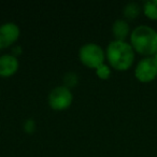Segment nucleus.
I'll use <instances>...</instances> for the list:
<instances>
[{
  "instance_id": "nucleus-9",
  "label": "nucleus",
  "mask_w": 157,
  "mask_h": 157,
  "mask_svg": "<svg viewBox=\"0 0 157 157\" xmlns=\"http://www.w3.org/2000/svg\"><path fill=\"white\" fill-rule=\"evenodd\" d=\"M144 14L150 20H157V0H148L144 3Z\"/></svg>"
},
{
  "instance_id": "nucleus-13",
  "label": "nucleus",
  "mask_w": 157,
  "mask_h": 157,
  "mask_svg": "<svg viewBox=\"0 0 157 157\" xmlns=\"http://www.w3.org/2000/svg\"><path fill=\"white\" fill-rule=\"evenodd\" d=\"M25 130L27 131V132L31 133L35 131V128H36V125H35V122H33V120H28L26 121V123H25V126H24Z\"/></svg>"
},
{
  "instance_id": "nucleus-2",
  "label": "nucleus",
  "mask_w": 157,
  "mask_h": 157,
  "mask_svg": "<svg viewBox=\"0 0 157 157\" xmlns=\"http://www.w3.org/2000/svg\"><path fill=\"white\" fill-rule=\"evenodd\" d=\"M107 55L112 67L120 71L129 69L135 59L132 46L124 41L111 42L108 46Z\"/></svg>"
},
{
  "instance_id": "nucleus-1",
  "label": "nucleus",
  "mask_w": 157,
  "mask_h": 157,
  "mask_svg": "<svg viewBox=\"0 0 157 157\" xmlns=\"http://www.w3.org/2000/svg\"><path fill=\"white\" fill-rule=\"evenodd\" d=\"M132 48L139 54L151 56L157 53V33L148 26H139L130 36Z\"/></svg>"
},
{
  "instance_id": "nucleus-14",
  "label": "nucleus",
  "mask_w": 157,
  "mask_h": 157,
  "mask_svg": "<svg viewBox=\"0 0 157 157\" xmlns=\"http://www.w3.org/2000/svg\"><path fill=\"white\" fill-rule=\"evenodd\" d=\"M154 59H155V61H156V63H157V53L154 55Z\"/></svg>"
},
{
  "instance_id": "nucleus-11",
  "label": "nucleus",
  "mask_w": 157,
  "mask_h": 157,
  "mask_svg": "<svg viewBox=\"0 0 157 157\" xmlns=\"http://www.w3.org/2000/svg\"><path fill=\"white\" fill-rule=\"evenodd\" d=\"M110 69L105 65H101L100 67L97 68V74H98L99 78H108L110 75Z\"/></svg>"
},
{
  "instance_id": "nucleus-6",
  "label": "nucleus",
  "mask_w": 157,
  "mask_h": 157,
  "mask_svg": "<svg viewBox=\"0 0 157 157\" xmlns=\"http://www.w3.org/2000/svg\"><path fill=\"white\" fill-rule=\"evenodd\" d=\"M20 29L15 24L8 23L0 27V48H7L17 40Z\"/></svg>"
},
{
  "instance_id": "nucleus-12",
  "label": "nucleus",
  "mask_w": 157,
  "mask_h": 157,
  "mask_svg": "<svg viewBox=\"0 0 157 157\" xmlns=\"http://www.w3.org/2000/svg\"><path fill=\"white\" fill-rule=\"evenodd\" d=\"M76 83H78V76H76L75 74H73V73H68L67 75H66V78H65V84L67 86H70V87H72V86H74Z\"/></svg>"
},
{
  "instance_id": "nucleus-10",
  "label": "nucleus",
  "mask_w": 157,
  "mask_h": 157,
  "mask_svg": "<svg viewBox=\"0 0 157 157\" xmlns=\"http://www.w3.org/2000/svg\"><path fill=\"white\" fill-rule=\"evenodd\" d=\"M124 14L127 18L133 20V18H136L140 14V7L137 3H133V2L129 3V5H127L126 8H125Z\"/></svg>"
},
{
  "instance_id": "nucleus-3",
  "label": "nucleus",
  "mask_w": 157,
  "mask_h": 157,
  "mask_svg": "<svg viewBox=\"0 0 157 157\" xmlns=\"http://www.w3.org/2000/svg\"><path fill=\"white\" fill-rule=\"evenodd\" d=\"M80 58L82 63L90 68H98L103 65V51L96 44H86L80 51Z\"/></svg>"
},
{
  "instance_id": "nucleus-4",
  "label": "nucleus",
  "mask_w": 157,
  "mask_h": 157,
  "mask_svg": "<svg viewBox=\"0 0 157 157\" xmlns=\"http://www.w3.org/2000/svg\"><path fill=\"white\" fill-rule=\"evenodd\" d=\"M136 78L142 83H147L157 76V63L154 57H146L138 63L136 68Z\"/></svg>"
},
{
  "instance_id": "nucleus-7",
  "label": "nucleus",
  "mask_w": 157,
  "mask_h": 157,
  "mask_svg": "<svg viewBox=\"0 0 157 157\" xmlns=\"http://www.w3.org/2000/svg\"><path fill=\"white\" fill-rule=\"evenodd\" d=\"M18 61L14 56L3 55L0 57V75L11 76L17 71Z\"/></svg>"
},
{
  "instance_id": "nucleus-5",
  "label": "nucleus",
  "mask_w": 157,
  "mask_h": 157,
  "mask_svg": "<svg viewBox=\"0 0 157 157\" xmlns=\"http://www.w3.org/2000/svg\"><path fill=\"white\" fill-rule=\"evenodd\" d=\"M48 102L54 110L60 111V110L67 109L72 102L71 92L65 86L56 87L51 92L50 96H48Z\"/></svg>"
},
{
  "instance_id": "nucleus-8",
  "label": "nucleus",
  "mask_w": 157,
  "mask_h": 157,
  "mask_svg": "<svg viewBox=\"0 0 157 157\" xmlns=\"http://www.w3.org/2000/svg\"><path fill=\"white\" fill-rule=\"evenodd\" d=\"M113 33L116 41H124L129 33V26L125 21L118 20L113 25Z\"/></svg>"
}]
</instances>
